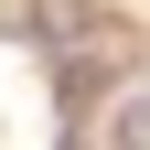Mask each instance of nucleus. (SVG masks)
Wrapping results in <instances>:
<instances>
[{"label": "nucleus", "instance_id": "nucleus-1", "mask_svg": "<svg viewBox=\"0 0 150 150\" xmlns=\"http://www.w3.org/2000/svg\"><path fill=\"white\" fill-rule=\"evenodd\" d=\"M32 32L43 43H75V32H97V11L86 0H32Z\"/></svg>", "mask_w": 150, "mask_h": 150}]
</instances>
